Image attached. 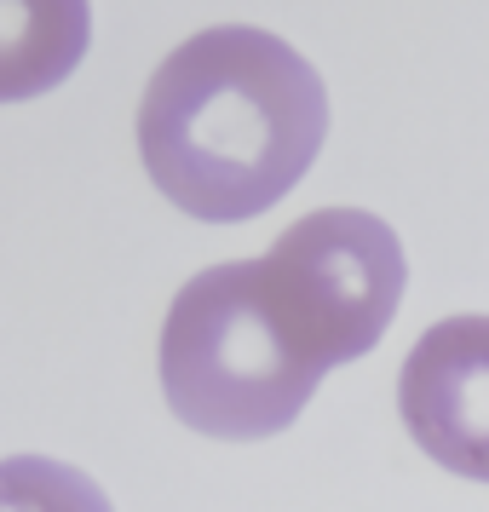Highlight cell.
Returning <instances> with one entry per match:
<instances>
[{
    "mask_svg": "<svg viewBox=\"0 0 489 512\" xmlns=\"http://www.w3.org/2000/svg\"><path fill=\"white\" fill-rule=\"evenodd\" d=\"M328 133L323 75L271 29H202L162 58L139 104V156L173 208L236 225L277 208Z\"/></svg>",
    "mask_w": 489,
    "mask_h": 512,
    "instance_id": "6da1fadb",
    "label": "cell"
},
{
    "mask_svg": "<svg viewBox=\"0 0 489 512\" xmlns=\"http://www.w3.org/2000/svg\"><path fill=\"white\" fill-rule=\"evenodd\" d=\"M323 369L305 357L259 288L254 265H213L179 288L162 323V392L208 438H271L294 426Z\"/></svg>",
    "mask_w": 489,
    "mask_h": 512,
    "instance_id": "7a4b0ae2",
    "label": "cell"
},
{
    "mask_svg": "<svg viewBox=\"0 0 489 512\" xmlns=\"http://www.w3.org/2000/svg\"><path fill=\"white\" fill-rule=\"evenodd\" d=\"M254 271L288 340L323 374L380 346L409 282L397 231L363 208L305 213Z\"/></svg>",
    "mask_w": 489,
    "mask_h": 512,
    "instance_id": "3957f363",
    "label": "cell"
},
{
    "mask_svg": "<svg viewBox=\"0 0 489 512\" xmlns=\"http://www.w3.org/2000/svg\"><path fill=\"white\" fill-rule=\"evenodd\" d=\"M397 409L438 466L489 484V317H443L397 374Z\"/></svg>",
    "mask_w": 489,
    "mask_h": 512,
    "instance_id": "277c9868",
    "label": "cell"
},
{
    "mask_svg": "<svg viewBox=\"0 0 489 512\" xmlns=\"http://www.w3.org/2000/svg\"><path fill=\"white\" fill-rule=\"evenodd\" d=\"M93 41L87 0H0V104L64 87Z\"/></svg>",
    "mask_w": 489,
    "mask_h": 512,
    "instance_id": "5b68a950",
    "label": "cell"
},
{
    "mask_svg": "<svg viewBox=\"0 0 489 512\" xmlns=\"http://www.w3.org/2000/svg\"><path fill=\"white\" fill-rule=\"evenodd\" d=\"M0 512H116L110 495L70 461L12 455L0 461Z\"/></svg>",
    "mask_w": 489,
    "mask_h": 512,
    "instance_id": "8992f818",
    "label": "cell"
}]
</instances>
